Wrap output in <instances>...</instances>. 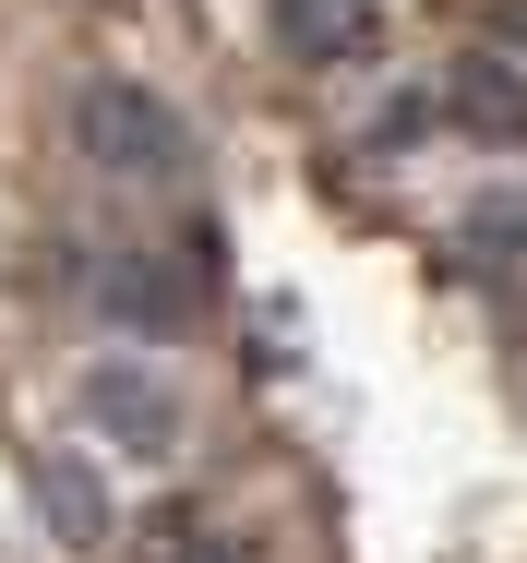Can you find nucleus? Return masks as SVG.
<instances>
[{"label":"nucleus","mask_w":527,"mask_h":563,"mask_svg":"<svg viewBox=\"0 0 527 563\" xmlns=\"http://www.w3.org/2000/svg\"><path fill=\"white\" fill-rule=\"evenodd\" d=\"M73 144H85V168H108V180H168V168L193 156L180 109H168L156 85H120V73H97V85L73 97Z\"/></svg>","instance_id":"obj_1"},{"label":"nucleus","mask_w":527,"mask_h":563,"mask_svg":"<svg viewBox=\"0 0 527 563\" xmlns=\"http://www.w3.org/2000/svg\"><path fill=\"white\" fill-rule=\"evenodd\" d=\"M443 109L468 120V132H492V144H516V132H527V60L492 36V48H480V60L443 85Z\"/></svg>","instance_id":"obj_3"},{"label":"nucleus","mask_w":527,"mask_h":563,"mask_svg":"<svg viewBox=\"0 0 527 563\" xmlns=\"http://www.w3.org/2000/svg\"><path fill=\"white\" fill-rule=\"evenodd\" d=\"M156 563H240V552H228V540H168Z\"/></svg>","instance_id":"obj_7"},{"label":"nucleus","mask_w":527,"mask_h":563,"mask_svg":"<svg viewBox=\"0 0 527 563\" xmlns=\"http://www.w3.org/2000/svg\"><path fill=\"white\" fill-rule=\"evenodd\" d=\"M36 504H48V528H61L73 552H97L108 528H120V516H108V479L85 455H36Z\"/></svg>","instance_id":"obj_4"},{"label":"nucleus","mask_w":527,"mask_h":563,"mask_svg":"<svg viewBox=\"0 0 527 563\" xmlns=\"http://www.w3.org/2000/svg\"><path fill=\"white\" fill-rule=\"evenodd\" d=\"M85 420H97L108 444H132V455L180 444V396H168L144 360H97V372H85Z\"/></svg>","instance_id":"obj_2"},{"label":"nucleus","mask_w":527,"mask_h":563,"mask_svg":"<svg viewBox=\"0 0 527 563\" xmlns=\"http://www.w3.org/2000/svg\"><path fill=\"white\" fill-rule=\"evenodd\" d=\"M276 36H288L300 60H336V73H348V60L372 48V0H276Z\"/></svg>","instance_id":"obj_5"},{"label":"nucleus","mask_w":527,"mask_h":563,"mask_svg":"<svg viewBox=\"0 0 527 563\" xmlns=\"http://www.w3.org/2000/svg\"><path fill=\"white\" fill-rule=\"evenodd\" d=\"M108 300H120L132 324H193V288H180V276H144V264H120Z\"/></svg>","instance_id":"obj_6"}]
</instances>
